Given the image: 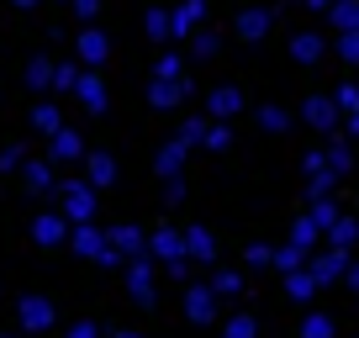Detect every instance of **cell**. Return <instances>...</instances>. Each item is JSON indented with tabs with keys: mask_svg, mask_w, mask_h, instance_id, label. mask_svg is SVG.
<instances>
[{
	"mask_svg": "<svg viewBox=\"0 0 359 338\" xmlns=\"http://www.w3.org/2000/svg\"><path fill=\"white\" fill-rule=\"evenodd\" d=\"M58 212L69 217V222H95V185L85 180V175H64L58 180Z\"/></svg>",
	"mask_w": 359,
	"mask_h": 338,
	"instance_id": "6da1fadb",
	"label": "cell"
},
{
	"mask_svg": "<svg viewBox=\"0 0 359 338\" xmlns=\"http://www.w3.org/2000/svg\"><path fill=\"white\" fill-rule=\"evenodd\" d=\"M302 122L312 127V133H323V137H338L344 133V106H338L333 95H306L302 101Z\"/></svg>",
	"mask_w": 359,
	"mask_h": 338,
	"instance_id": "7a4b0ae2",
	"label": "cell"
},
{
	"mask_svg": "<svg viewBox=\"0 0 359 338\" xmlns=\"http://www.w3.org/2000/svg\"><path fill=\"white\" fill-rule=\"evenodd\" d=\"M122 280H127V296H133L137 306H154L158 302V259H148V254H143V259H133L122 270Z\"/></svg>",
	"mask_w": 359,
	"mask_h": 338,
	"instance_id": "3957f363",
	"label": "cell"
},
{
	"mask_svg": "<svg viewBox=\"0 0 359 338\" xmlns=\"http://www.w3.org/2000/svg\"><path fill=\"white\" fill-rule=\"evenodd\" d=\"M148 259H158L169 270V264H180V259H191V248H185V227H154L148 233Z\"/></svg>",
	"mask_w": 359,
	"mask_h": 338,
	"instance_id": "277c9868",
	"label": "cell"
},
{
	"mask_svg": "<svg viewBox=\"0 0 359 338\" xmlns=\"http://www.w3.org/2000/svg\"><path fill=\"white\" fill-rule=\"evenodd\" d=\"M217 306H222V296H217L212 280H191V285H185V317H191L196 327H212Z\"/></svg>",
	"mask_w": 359,
	"mask_h": 338,
	"instance_id": "5b68a950",
	"label": "cell"
},
{
	"mask_svg": "<svg viewBox=\"0 0 359 338\" xmlns=\"http://www.w3.org/2000/svg\"><path fill=\"white\" fill-rule=\"evenodd\" d=\"M58 317H53V302L48 296H16V327H22L27 338H37V333H48Z\"/></svg>",
	"mask_w": 359,
	"mask_h": 338,
	"instance_id": "8992f818",
	"label": "cell"
},
{
	"mask_svg": "<svg viewBox=\"0 0 359 338\" xmlns=\"http://www.w3.org/2000/svg\"><path fill=\"white\" fill-rule=\"evenodd\" d=\"M348 264H354V248H338V243H323L312 254V275L323 285H333V280H344L348 275Z\"/></svg>",
	"mask_w": 359,
	"mask_h": 338,
	"instance_id": "52a82bcc",
	"label": "cell"
},
{
	"mask_svg": "<svg viewBox=\"0 0 359 338\" xmlns=\"http://www.w3.org/2000/svg\"><path fill=\"white\" fill-rule=\"evenodd\" d=\"M74 58H79L85 69H101L106 58H111V37H106L95 22H90V27H79V37H74Z\"/></svg>",
	"mask_w": 359,
	"mask_h": 338,
	"instance_id": "ba28073f",
	"label": "cell"
},
{
	"mask_svg": "<svg viewBox=\"0 0 359 338\" xmlns=\"http://www.w3.org/2000/svg\"><path fill=\"white\" fill-rule=\"evenodd\" d=\"M269 27H275V11H269V6H243V11L233 16V32L243 37V43H264Z\"/></svg>",
	"mask_w": 359,
	"mask_h": 338,
	"instance_id": "9c48e42d",
	"label": "cell"
},
{
	"mask_svg": "<svg viewBox=\"0 0 359 338\" xmlns=\"http://www.w3.org/2000/svg\"><path fill=\"white\" fill-rule=\"evenodd\" d=\"M69 233H74V222H69L64 212H37V217H32V238H37L43 248H64Z\"/></svg>",
	"mask_w": 359,
	"mask_h": 338,
	"instance_id": "30bf717a",
	"label": "cell"
},
{
	"mask_svg": "<svg viewBox=\"0 0 359 338\" xmlns=\"http://www.w3.org/2000/svg\"><path fill=\"white\" fill-rule=\"evenodd\" d=\"M238 111H243V90L238 85H212L206 90V116L212 122H233Z\"/></svg>",
	"mask_w": 359,
	"mask_h": 338,
	"instance_id": "8fae6325",
	"label": "cell"
},
{
	"mask_svg": "<svg viewBox=\"0 0 359 338\" xmlns=\"http://www.w3.org/2000/svg\"><path fill=\"white\" fill-rule=\"evenodd\" d=\"M48 158H53V164H79V158H90L85 154V133H79V127L53 133V137H48Z\"/></svg>",
	"mask_w": 359,
	"mask_h": 338,
	"instance_id": "7c38bea8",
	"label": "cell"
},
{
	"mask_svg": "<svg viewBox=\"0 0 359 338\" xmlns=\"http://www.w3.org/2000/svg\"><path fill=\"white\" fill-rule=\"evenodd\" d=\"M191 90H196L191 79H154V85H148V106H154V111H175Z\"/></svg>",
	"mask_w": 359,
	"mask_h": 338,
	"instance_id": "4fadbf2b",
	"label": "cell"
},
{
	"mask_svg": "<svg viewBox=\"0 0 359 338\" xmlns=\"http://www.w3.org/2000/svg\"><path fill=\"white\" fill-rule=\"evenodd\" d=\"M53 158H27V164H22V185H27V191H32V196H58V180H53Z\"/></svg>",
	"mask_w": 359,
	"mask_h": 338,
	"instance_id": "5bb4252c",
	"label": "cell"
},
{
	"mask_svg": "<svg viewBox=\"0 0 359 338\" xmlns=\"http://www.w3.org/2000/svg\"><path fill=\"white\" fill-rule=\"evenodd\" d=\"M74 101L85 106L90 116H101L106 106H111V95H106V79L95 74V69H85V74H79V90H74Z\"/></svg>",
	"mask_w": 359,
	"mask_h": 338,
	"instance_id": "9a60e30c",
	"label": "cell"
},
{
	"mask_svg": "<svg viewBox=\"0 0 359 338\" xmlns=\"http://www.w3.org/2000/svg\"><path fill=\"white\" fill-rule=\"evenodd\" d=\"M106 233H111L116 254H122L127 264H133V259H143V254H148V233H143V227H133V222H116V227H106Z\"/></svg>",
	"mask_w": 359,
	"mask_h": 338,
	"instance_id": "2e32d148",
	"label": "cell"
},
{
	"mask_svg": "<svg viewBox=\"0 0 359 338\" xmlns=\"http://www.w3.org/2000/svg\"><path fill=\"white\" fill-rule=\"evenodd\" d=\"M185 154H191V148L180 143V137H169V143L154 154V175H158V180H175V175H185Z\"/></svg>",
	"mask_w": 359,
	"mask_h": 338,
	"instance_id": "e0dca14e",
	"label": "cell"
},
{
	"mask_svg": "<svg viewBox=\"0 0 359 338\" xmlns=\"http://www.w3.org/2000/svg\"><path fill=\"white\" fill-rule=\"evenodd\" d=\"M53 74H58V64H53L48 53H32V58H27V90H32V95H48V90H53Z\"/></svg>",
	"mask_w": 359,
	"mask_h": 338,
	"instance_id": "ac0fdd59",
	"label": "cell"
},
{
	"mask_svg": "<svg viewBox=\"0 0 359 338\" xmlns=\"http://www.w3.org/2000/svg\"><path fill=\"white\" fill-rule=\"evenodd\" d=\"M85 180L95 185V191H106V185L122 180V169H116V158H111V154H90V158H85Z\"/></svg>",
	"mask_w": 359,
	"mask_h": 338,
	"instance_id": "d6986e66",
	"label": "cell"
},
{
	"mask_svg": "<svg viewBox=\"0 0 359 338\" xmlns=\"http://www.w3.org/2000/svg\"><path fill=\"white\" fill-rule=\"evenodd\" d=\"M206 22V0H180L175 6V37H196Z\"/></svg>",
	"mask_w": 359,
	"mask_h": 338,
	"instance_id": "ffe728a7",
	"label": "cell"
},
{
	"mask_svg": "<svg viewBox=\"0 0 359 338\" xmlns=\"http://www.w3.org/2000/svg\"><path fill=\"white\" fill-rule=\"evenodd\" d=\"M185 248H191V259H196V264H217V238L206 233L201 222L185 227Z\"/></svg>",
	"mask_w": 359,
	"mask_h": 338,
	"instance_id": "44dd1931",
	"label": "cell"
},
{
	"mask_svg": "<svg viewBox=\"0 0 359 338\" xmlns=\"http://www.w3.org/2000/svg\"><path fill=\"white\" fill-rule=\"evenodd\" d=\"M291 243H302L306 254H317V248L327 243V233H323V227H317V217H312V212H302V217H296V222H291Z\"/></svg>",
	"mask_w": 359,
	"mask_h": 338,
	"instance_id": "7402d4cb",
	"label": "cell"
},
{
	"mask_svg": "<svg viewBox=\"0 0 359 338\" xmlns=\"http://www.w3.org/2000/svg\"><path fill=\"white\" fill-rule=\"evenodd\" d=\"M64 111H58L53 101H43V95H37V106H32V133H43V137H53V133H64Z\"/></svg>",
	"mask_w": 359,
	"mask_h": 338,
	"instance_id": "603a6c76",
	"label": "cell"
},
{
	"mask_svg": "<svg viewBox=\"0 0 359 338\" xmlns=\"http://www.w3.org/2000/svg\"><path fill=\"white\" fill-rule=\"evenodd\" d=\"M323 53H327V37L323 32H296L291 37V58H296V64H317Z\"/></svg>",
	"mask_w": 359,
	"mask_h": 338,
	"instance_id": "cb8c5ba5",
	"label": "cell"
},
{
	"mask_svg": "<svg viewBox=\"0 0 359 338\" xmlns=\"http://www.w3.org/2000/svg\"><path fill=\"white\" fill-rule=\"evenodd\" d=\"M317 291H323V280L312 275V264H306V270H291V275H285V296H291V302H312Z\"/></svg>",
	"mask_w": 359,
	"mask_h": 338,
	"instance_id": "d4e9b609",
	"label": "cell"
},
{
	"mask_svg": "<svg viewBox=\"0 0 359 338\" xmlns=\"http://www.w3.org/2000/svg\"><path fill=\"white\" fill-rule=\"evenodd\" d=\"M143 32L154 37V43H169V37H175V11H164V6H148V11H143Z\"/></svg>",
	"mask_w": 359,
	"mask_h": 338,
	"instance_id": "484cf974",
	"label": "cell"
},
{
	"mask_svg": "<svg viewBox=\"0 0 359 338\" xmlns=\"http://www.w3.org/2000/svg\"><path fill=\"white\" fill-rule=\"evenodd\" d=\"M323 154H327V169H333V175H348V169H354V148L344 143V133H338V137H327V148H323Z\"/></svg>",
	"mask_w": 359,
	"mask_h": 338,
	"instance_id": "4316f807",
	"label": "cell"
},
{
	"mask_svg": "<svg viewBox=\"0 0 359 338\" xmlns=\"http://www.w3.org/2000/svg\"><path fill=\"white\" fill-rule=\"evenodd\" d=\"M327 27L333 32H359V0H338L333 11H327Z\"/></svg>",
	"mask_w": 359,
	"mask_h": 338,
	"instance_id": "83f0119b",
	"label": "cell"
},
{
	"mask_svg": "<svg viewBox=\"0 0 359 338\" xmlns=\"http://www.w3.org/2000/svg\"><path fill=\"white\" fill-rule=\"evenodd\" d=\"M312 264V254H306L302 243H285V248H275V270L280 275H291V270H306Z\"/></svg>",
	"mask_w": 359,
	"mask_h": 338,
	"instance_id": "f1b7e54d",
	"label": "cell"
},
{
	"mask_svg": "<svg viewBox=\"0 0 359 338\" xmlns=\"http://www.w3.org/2000/svg\"><path fill=\"white\" fill-rule=\"evenodd\" d=\"M296 338H338V323H333L327 312H306V317H302V333H296Z\"/></svg>",
	"mask_w": 359,
	"mask_h": 338,
	"instance_id": "f546056e",
	"label": "cell"
},
{
	"mask_svg": "<svg viewBox=\"0 0 359 338\" xmlns=\"http://www.w3.org/2000/svg\"><path fill=\"white\" fill-rule=\"evenodd\" d=\"M206 133H212V122H206V116H185L175 137H180L185 148H206Z\"/></svg>",
	"mask_w": 359,
	"mask_h": 338,
	"instance_id": "4dcf8cb0",
	"label": "cell"
},
{
	"mask_svg": "<svg viewBox=\"0 0 359 338\" xmlns=\"http://www.w3.org/2000/svg\"><path fill=\"white\" fill-rule=\"evenodd\" d=\"M79 74H85V64H79V58H64V64H58V74H53V90H58V95H74V90H79Z\"/></svg>",
	"mask_w": 359,
	"mask_h": 338,
	"instance_id": "1f68e13d",
	"label": "cell"
},
{
	"mask_svg": "<svg viewBox=\"0 0 359 338\" xmlns=\"http://www.w3.org/2000/svg\"><path fill=\"white\" fill-rule=\"evenodd\" d=\"M327 243H338V248H354V243H359V222H354V217L344 212V217H338L333 227H327Z\"/></svg>",
	"mask_w": 359,
	"mask_h": 338,
	"instance_id": "d6a6232c",
	"label": "cell"
},
{
	"mask_svg": "<svg viewBox=\"0 0 359 338\" xmlns=\"http://www.w3.org/2000/svg\"><path fill=\"white\" fill-rule=\"evenodd\" d=\"M338 180H344V175H333V169H323V175H306V201H327Z\"/></svg>",
	"mask_w": 359,
	"mask_h": 338,
	"instance_id": "836d02e7",
	"label": "cell"
},
{
	"mask_svg": "<svg viewBox=\"0 0 359 338\" xmlns=\"http://www.w3.org/2000/svg\"><path fill=\"white\" fill-rule=\"evenodd\" d=\"M191 53H196V58H217V53H222V32H212V27H201V32L191 37Z\"/></svg>",
	"mask_w": 359,
	"mask_h": 338,
	"instance_id": "e575fe53",
	"label": "cell"
},
{
	"mask_svg": "<svg viewBox=\"0 0 359 338\" xmlns=\"http://www.w3.org/2000/svg\"><path fill=\"white\" fill-rule=\"evenodd\" d=\"M259 127L264 133H291V111L285 106H259Z\"/></svg>",
	"mask_w": 359,
	"mask_h": 338,
	"instance_id": "d590c367",
	"label": "cell"
},
{
	"mask_svg": "<svg viewBox=\"0 0 359 338\" xmlns=\"http://www.w3.org/2000/svg\"><path fill=\"white\" fill-rule=\"evenodd\" d=\"M243 270H275V248L269 243H248L243 248Z\"/></svg>",
	"mask_w": 359,
	"mask_h": 338,
	"instance_id": "8d00e7d4",
	"label": "cell"
},
{
	"mask_svg": "<svg viewBox=\"0 0 359 338\" xmlns=\"http://www.w3.org/2000/svg\"><path fill=\"white\" fill-rule=\"evenodd\" d=\"M222 338H259V323H254L248 312H233V317L222 323Z\"/></svg>",
	"mask_w": 359,
	"mask_h": 338,
	"instance_id": "74e56055",
	"label": "cell"
},
{
	"mask_svg": "<svg viewBox=\"0 0 359 338\" xmlns=\"http://www.w3.org/2000/svg\"><path fill=\"white\" fill-rule=\"evenodd\" d=\"M212 285H217V296H243V270H217L212 275Z\"/></svg>",
	"mask_w": 359,
	"mask_h": 338,
	"instance_id": "f35d334b",
	"label": "cell"
},
{
	"mask_svg": "<svg viewBox=\"0 0 359 338\" xmlns=\"http://www.w3.org/2000/svg\"><path fill=\"white\" fill-rule=\"evenodd\" d=\"M154 79H185V64H180V53H169V48H164V53L154 58Z\"/></svg>",
	"mask_w": 359,
	"mask_h": 338,
	"instance_id": "ab89813d",
	"label": "cell"
},
{
	"mask_svg": "<svg viewBox=\"0 0 359 338\" xmlns=\"http://www.w3.org/2000/svg\"><path fill=\"white\" fill-rule=\"evenodd\" d=\"M333 53L344 58V64L359 69V32H338V37H333Z\"/></svg>",
	"mask_w": 359,
	"mask_h": 338,
	"instance_id": "60d3db41",
	"label": "cell"
},
{
	"mask_svg": "<svg viewBox=\"0 0 359 338\" xmlns=\"http://www.w3.org/2000/svg\"><path fill=\"white\" fill-rule=\"evenodd\" d=\"M312 217H317V227H323V233H327V227H333L338 217H344V206H338L333 196H327V201H312Z\"/></svg>",
	"mask_w": 359,
	"mask_h": 338,
	"instance_id": "b9f144b4",
	"label": "cell"
},
{
	"mask_svg": "<svg viewBox=\"0 0 359 338\" xmlns=\"http://www.w3.org/2000/svg\"><path fill=\"white\" fill-rule=\"evenodd\" d=\"M333 101L344 106V116H348V111H359V79H344V85L333 90Z\"/></svg>",
	"mask_w": 359,
	"mask_h": 338,
	"instance_id": "7bdbcfd3",
	"label": "cell"
},
{
	"mask_svg": "<svg viewBox=\"0 0 359 338\" xmlns=\"http://www.w3.org/2000/svg\"><path fill=\"white\" fill-rule=\"evenodd\" d=\"M27 164V148L22 143H11V148H0V175H16V169Z\"/></svg>",
	"mask_w": 359,
	"mask_h": 338,
	"instance_id": "ee69618b",
	"label": "cell"
},
{
	"mask_svg": "<svg viewBox=\"0 0 359 338\" xmlns=\"http://www.w3.org/2000/svg\"><path fill=\"white\" fill-rule=\"evenodd\" d=\"M206 148H212V154L233 148V127H227V122H212V133H206Z\"/></svg>",
	"mask_w": 359,
	"mask_h": 338,
	"instance_id": "f6af8a7d",
	"label": "cell"
},
{
	"mask_svg": "<svg viewBox=\"0 0 359 338\" xmlns=\"http://www.w3.org/2000/svg\"><path fill=\"white\" fill-rule=\"evenodd\" d=\"M74 6V16H79V27H90L95 16H101V0H69Z\"/></svg>",
	"mask_w": 359,
	"mask_h": 338,
	"instance_id": "bcb514c9",
	"label": "cell"
},
{
	"mask_svg": "<svg viewBox=\"0 0 359 338\" xmlns=\"http://www.w3.org/2000/svg\"><path fill=\"white\" fill-rule=\"evenodd\" d=\"M64 338H101V327L90 323V317H79V323H69V333Z\"/></svg>",
	"mask_w": 359,
	"mask_h": 338,
	"instance_id": "7dc6e473",
	"label": "cell"
},
{
	"mask_svg": "<svg viewBox=\"0 0 359 338\" xmlns=\"http://www.w3.org/2000/svg\"><path fill=\"white\" fill-rule=\"evenodd\" d=\"M158 185H164V201H169V206L185 201V180H180V175H175V180H158Z\"/></svg>",
	"mask_w": 359,
	"mask_h": 338,
	"instance_id": "c3c4849f",
	"label": "cell"
},
{
	"mask_svg": "<svg viewBox=\"0 0 359 338\" xmlns=\"http://www.w3.org/2000/svg\"><path fill=\"white\" fill-rule=\"evenodd\" d=\"M344 285H348V291H354V296H359V259H354V264H348V275H344Z\"/></svg>",
	"mask_w": 359,
	"mask_h": 338,
	"instance_id": "681fc988",
	"label": "cell"
},
{
	"mask_svg": "<svg viewBox=\"0 0 359 338\" xmlns=\"http://www.w3.org/2000/svg\"><path fill=\"white\" fill-rule=\"evenodd\" d=\"M344 133H348V137H359V111H348V116H344Z\"/></svg>",
	"mask_w": 359,
	"mask_h": 338,
	"instance_id": "f907efd6",
	"label": "cell"
},
{
	"mask_svg": "<svg viewBox=\"0 0 359 338\" xmlns=\"http://www.w3.org/2000/svg\"><path fill=\"white\" fill-rule=\"evenodd\" d=\"M333 6H338V0H306V11H323V16L333 11Z\"/></svg>",
	"mask_w": 359,
	"mask_h": 338,
	"instance_id": "816d5d0a",
	"label": "cell"
},
{
	"mask_svg": "<svg viewBox=\"0 0 359 338\" xmlns=\"http://www.w3.org/2000/svg\"><path fill=\"white\" fill-rule=\"evenodd\" d=\"M11 6L16 11H32V6H43V0H11Z\"/></svg>",
	"mask_w": 359,
	"mask_h": 338,
	"instance_id": "f5cc1de1",
	"label": "cell"
},
{
	"mask_svg": "<svg viewBox=\"0 0 359 338\" xmlns=\"http://www.w3.org/2000/svg\"><path fill=\"white\" fill-rule=\"evenodd\" d=\"M111 338H143V333H133V327H122V333H111Z\"/></svg>",
	"mask_w": 359,
	"mask_h": 338,
	"instance_id": "db71d44e",
	"label": "cell"
},
{
	"mask_svg": "<svg viewBox=\"0 0 359 338\" xmlns=\"http://www.w3.org/2000/svg\"><path fill=\"white\" fill-rule=\"evenodd\" d=\"M0 338H27V333H22V327H16V333H0Z\"/></svg>",
	"mask_w": 359,
	"mask_h": 338,
	"instance_id": "11a10c76",
	"label": "cell"
},
{
	"mask_svg": "<svg viewBox=\"0 0 359 338\" xmlns=\"http://www.w3.org/2000/svg\"><path fill=\"white\" fill-rule=\"evenodd\" d=\"M296 6H306V0H296Z\"/></svg>",
	"mask_w": 359,
	"mask_h": 338,
	"instance_id": "9f6ffc18",
	"label": "cell"
}]
</instances>
